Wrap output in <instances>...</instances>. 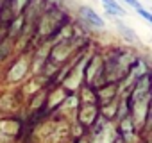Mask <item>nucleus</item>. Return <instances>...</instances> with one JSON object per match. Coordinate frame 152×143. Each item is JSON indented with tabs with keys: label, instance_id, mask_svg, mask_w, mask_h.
I'll list each match as a JSON object with an SVG mask.
<instances>
[{
	"label": "nucleus",
	"instance_id": "nucleus-1",
	"mask_svg": "<svg viewBox=\"0 0 152 143\" xmlns=\"http://www.w3.org/2000/svg\"><path fill=\"white\" fill-rule=\"evenodd\" d=\"M79 16H81L86 23H90L91 27H95V29H104V27H106L102 16H100L99 13H95V9H91L90 6H81V7H79Z\"/></svg>",
	"mask_w": 152,
	"mask_h": 143
},
{
	"label": "nucleus",
	"instance_id": "nucleus-2",
	"mask_svg": "<svg viewBox=\"0 0 152 143\" xmlns=\"http://www.w3.org/2000/svg\"><path fill=\"white\" fill-rule=\"evenodd\" d=\"M95 115H97L95 106H84L83 111H81V120H83L84 123H91L93 118H95Z\"/></svg>",
	"mask_w": 152,
	"mask_h": 143
},
{
	"label": "nucleus",
	"instance_id": "nucleus-3",
	"mask_svg": "<svg viewBox=\"0 0 152 143\" xmlns=\"http://www.w3.org/2000/svg\"><path fill=\"white\" fill-rule=\"evenodd\" d=\"M116 29H118V31H120V34H124V36H125L129 41H136V39H138L136 32H134L132 29H129L127 25H124L122 22H118V20H116Z\"/></svg>",
	"mask_w": 152,
	"mask_h": 143
},
{
	"label": "nucleus",
	"instance_id": "nucleus-4",
	"mask_svg": "<svg viewBox=\"0 0 152 143\" xmlns=\"http://www.w3.org/2000/svg\"><path fill=\"white\" fill-rule=\"evenodd\" d=\"M23 74H25V63H23V61H20V63H18V64H15V68L11 70L9 79H11V81H18Z\"/></svg>",
	"mask_w": 152,
	"mask_h": 143
},
{
	"label": "nucleus",
	"instance_id": "nucleus-5",
	"mask_svg": "<svg viewBox=\"0 0 152 143\" xmlns=\"http://www.w3.org/2000/svg\"><path fill=\"white\" fill-rule=\"evenodd\" d=\"M143 20H147L150 25H152V11H147V9H140V11H136Z\"/></svg>",
	"mask_w": 152,
	"mask_h": 143
},
{
	"label": "nucleus",
	"instance_id": "nucleus-6",
	"mask_svg": "<svg viewBox=\"0 0 152 143\" xmlns=\"http://www.w3.org/2000/svg\"><path fill=\"white\" fill-rule=\"evenodd\" d=\"M124 2L129 6V7H132V9H136V11H140V9H143V6L140 4V0H124Z\"/></svg>",
	"mask_w": 152,
	"mask_h": 143
},
{
	"label": "nucleus",
	"instance_id": "nucleus-7",
	"mask_svg": "<svg viewBox=\"0 0 152 143\" xmlns=\"http://www.w3.org/2000/svg\"><path fill=\"white\" fill-rule=\"evenodd\" d=\"M29 2H31V0H15V9L16 11H22Z\"/></svg>",
	"mask_w": 152,
	"mask_h": 143
},
{
	"label": "nucleus",
	"instance_id": "nucleus-8",
	"mask_svg": "<svg viewBox=\"0 0 152 143\" xmlns=\"http://www.w3.org/2000/svg\"><path fill=\"white\" fill-rule=\"evenodd\" d=\"M150 111H152V106H150Z\"/></svg>",
	"mask_w": 152,
	"mask_h": 143
},
{
	"label": "nucleus",
	"instance_id": "nucleus-9",
	"mask_svg": "<svg viewBox=\"0 0 152 143\" xmlns=\"http://www.w3.org/2000/svg\"><path fill=\"white\" fill-rule=\"evenodd\" d=\"M116 143H120V141H116Z\"/></svg>",
	"mask_w": 152,
	"mask_h": 143
}]
</instances>
